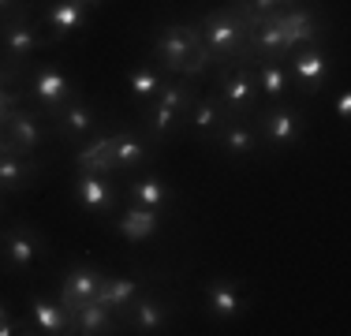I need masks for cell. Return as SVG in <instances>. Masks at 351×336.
Wrapping results in <instances>:
<instances>
[{"instance_id":"cell-1","label":"cell","mask_w":351,"mask_h":336,"mask_svg":"<svg viewBox=\"0 0 351 336\" xmlns=\"http://www.w3.org/2000/svg\"><path fill=\"white\" fill-rule=\"evenodd\" d=\"M154 64L165 75H183V79L198 82L210 71V56L202 49L195 23H161L154 34Z\"/></svg>"},{"instance_id":"cell-2","label":"cell","mask_w":351,"mask_h":336,"mask_svg":"<svg viewBox=\"0 0 351 336\" xmlns=\"http://www.w3.org/2000/svg\"><path fill=\"white\" fill-rule=\"evenodd\" d=\"M195 30L202 38V49L210 56V67H224V64H247V23L232 12V4L202 12L195 19Z\"/></svg>"},{"instance_id":"cell-3","label":"cell","mask_w":351,"mask_h":336,"mask_svg":"<svg viewBox=\"0 0 351 336\" xmlns=\"http://www.w3.org/2000/svg\"><path fill=\"white\" fill-rule=\"evenodd\" d=\"M38 8H41V0H27V4H19L12 15L0 19V60L23 67L34 53L53 49L49 34L41 30V23H38Z\"/></svg>"},{"instance_id":"cell-4","label":"cell","mask_w":351,"mask_h":336,"mask_svg":"<svg viewBox=\"0 0 351 336\" xmlns=\"http://www.w3.org/2000/svg\"><path fill=\"white\" fill-rule=\"evenodd\" d=\"M49 258H53V247L41 228L27 221H12L0 228V269L8 276L38 273L41 265H49Z\"/></svg>"},{"instance_id":"cell-5","label":"cell","mask_w":351,"mask_h":336,"mask_svg":"<svg viewBox=\"0 0 351 336\" xmlns=\"http://www.w3.org/2000/svg\"><path fill=\"white\" fill-rule=\"evenodd\" d=\"M217 105H221L224 120H250L258 112V79L254 64H224L217 67Z\"/></svg>"},{"instance_id":"cell-6","label":"cell","mask_w":351,"mask_h":336,"mask_svg":"<svg viewBox=\"0 0 351 336\" xmlns=\"http://www.w3.org/2000/svg\"><path fill=\"white\" fill-rule=\"evenodd\" d=\"M75 94H79V79H75L71 71H64V67H38V71H30L27 79H23V97H27V105L41 108L45 116H53L56 108H64Z\"/></svg>"},{"instance_id":"cell-7","label":"cell","mask_w":351,"mask_h":336,"mask_svg":"<svg viewBox=\"0 0 351 336\" xmlns=\"http://www.w3.org/2000/svg\"><path fill=\"white\" fill-rule=\"evenodd\" d=\"M254 123H258V139H262V146L269 149V154L295 146L306 131L303 108L291 105V101H273L265 112H254Z\"/></svg>"},{"instance_id":"cell-8","label":"cell","mask_w":351,"mask_h":336,"mask_svg":"<svg viewBox=\"0 0 351 336\" xmlns=\"http://www.w3.org/2000/svg\"><path fill=\"white\" fill-rule=\"evenodd\" d=\"M172 314H176L172 296H165V291H157V288H146L123 310H116V322L131 333H165L172 325Z\"/></svg>"},{"instance_id":"cell-9","label":"cell","mask_w":351,"mask_h":336,"mask_svg":"<svg viewBox=\"0 0 351 336\" xmlns=\"http://www.w3.org/2000/svg\"><path fill=\"white\" fill-rule=\"evenodd\" d=\"M49 123H53V142L79 146V142H86L90 134L97 131V123H101V105H97V101H86L82 94H75L68 105L49 116Z\"/></svg>"},{"instance_id":"cell-10","label":"cell","mask_w":351,"mask_h":336,"mask_svg":"<svg viewBox=\"0 0 351 336\" xmlns=\"http://www.w3.org/2000/svg\"><path fill=\"white\" fill-rule=\"evenodd\" d=\"M0 134H4L19 154H38L45 142H53V123H49V116L41 112V108L23 101L19 108H12V116L4 120Z\"/></svg>"},{"instance_id":"cell-11","label":"cell","mask_w":351,"mask_h":336,"mask_svg":"<svg viewBox=\"0 0 351 336\" xmlns=\"http://www.w3.org/2000/svg\"><path fill=\"white\" fill-rule=\"evenodd\" d=\"M105 276H108V269H101L97 262H86V258H75V262L64 269V276L56 280V299L68 310V317L82 307V302H90L97 296Z\"/></svg>"},{"instance_id":"cell-12","label":"cell","mask_w":351,"mask_h":336,"mask_svg":"<svg viewBox=\"0 0 351 336\" xmlns=\"http://www.w3.org/2000/svg\"><path fill=\"white\" fill-rule=\"evenodd\" d=\"M157 157V146L142 128H116L108 131V168L112 172H135Z\"/></svg>"},{"instance_id":"cell-13","label":"cell","mask_w":351,"mask_h":336,"mask_svg":"<svg viewBox=\"0 0 351 336\" xmlns=\"http://www.w3.org/2000/svg\"><path fill=\"white\" fill-rule=\"evenodd\" d=\"M202 299H206V314L221 325L236 322V317H243L250 310V296H247L243 280H236V276H213V280H206Z\"/></svg>"},{"instance_id":"cell-14","label":"cell","mask_w":351,"mask_h":336,"mask_svg":"<svg viewBox=\"0 0 351 336\" xmlns=\"http://www.w3.org/2000/svg\"><path fill=\"white\" fill-rule=\"evenodd\" d=\"M284 60H288V75L295 79V86L303 90L306 97H314L332 71V60L322 45H299V49H291Z\"/></svg>"},{"instance_id":"cell-15","label":"cell","mask_w":351,"mask_h":336,"mask_svg":"<svg viewBox=\"0 0 351 336\" xmlns=\"http://www.w3.org/2000/svg\"><path fill=\"white\" fill-rule=\"evenodd\" d=\"M161 280H169V273H165V269H142V273H131V276L108 273L94 299L105 302L108 310H123L135 296H142L146 288H154V284H161Z\"/></svg>"},{"instance_id":"cell-16","label":"cell","mask_w":351,"mask_h":336,"mask_svg":"<svg viewBox=\"0 0 351 336\" xmlns=\"http://www.w3.org/2000/svg\"><path fill=\"white\" fill-rule=\"evenodd\" d=\"M71 195L79 202L82 213L97 217V221H108L116 202H120V191H116L112 183H108V176H101V172H79L71 183Z\"/></svg>"},{"instance_id":"cell-17","label":"cell","mask_w":351,"mask_h":336,"mask_svg":"<svg viewBox=\"0 0 351 336\" xmlns=\"http://www.w3.org/2000/svg\"><path fill=\"white\" fill-rule=\"evenodd\" d=\"M86 19H90V12L82 4H75V0H41V8H38V23L49 34L53 45L75 38V34L86 27Z\"/></svg>"},{"instance_id":"cell-18","label":"cell","mask_w":351,"mask_h":336,"mask_svg":"<svg viewBox=\"0 0 351 336\" xmlns=\"http://www.w3.org/2000/svg\"><path fill=\"white\" fill-rule=\"evenodd\" d=\"M45 168L49 161L38 154H0V191L4 195H23V191L38 187Z\"/></svg>"},{"instance_id":"cell-19","label":"cell","mask_w":351,"mask_h":336,"mask_svg":"<svg viewBox=\"0 0 351 336\" xmlns=\"http://www.w3.org/2000/svg\"><path fill=\"white\" fill-rule=\"evenodd\" d=\"M27 325H30V333H41V336L71 333L68 310L60 307L56 296H45V291H27Z\"/></svg>"},{"instance_id":"cell-20","label":"cell","mask_w":351,"mask_h":336,"mask_svg":"<svg viewBox=\"0 0 351 336\" xmlns=\"http://www.w3.org/2000/svg\"><path fill=\"white\" fill-rule=\"evenodd\" d=\"M277 23H280V34H284V53H291V49H299V45H322L325 27L317 23V15L306 4L277 12Z\"/></svg>"},{"instance_id":"cell-21","label":"cell","mask_w":351,"mask_h":336,"mask_svg":"<svg viewBox=\"0 0 351 336\" xmlns=\"http://www.w3.org/2000/svg\"><path fill=\"white\" fill-rule=\"evenodd\" d=\"M161 217H165L161 209H146V206L128 202L120 213L108 217V224H112V232H120L128 243H149V239H157V232H161Z\"/></svg>"},{"instance_id":"cell-22","label":"cell","mask_w":351,"mask_h":336,"mask_svg":"<svg viewBox=\"0 0 351 336\" xmlns=\"http://www.w3.org/2000/svg\"><path fill=\"white\" fill-rule=\"evenodd\" d=\"M213 139H217V149H221L224 157H232V161H247V157H254L258 149H262L254 116H250V120H224Z\"/></svg>"},{"instance_id":"cell-23","label":"cell","mask_w":351,"mask_h":336,"mask_svg":"<svg viewBox=\"0 0 351 336\" xmlns=\"http://www.w3.org/2000/svg\"><path fill=\"white\" fill-rule=\"evenodd\" d=\"M221 123H224V112H221V105H217V97L213 94H198L195 105L183 112V128L180 131H187L195 142H210Z\"/></svg>"},{"instance_id":"cell-24","label":"cell","mask_w":351,"mask_h":336,"mask_svg":"<svg viewBox=\"0 0 351 336\" xmlns=\"http://www.w3.org/2000/svg\"><path fill=\"white\" fill-rule=\"evenodd\" d=\"M138 128L149 134V142H154V146H161V142L183 134L180 131L183 128V116L176 112V108L161 105V101H149V105H142V112H138Z\"/></svg>"},{"instance_id":"cell-25","label":"cell","mask_w":351,"mask_h":336,"mask_svg":"<svg viewBox=\"0 0 351 336\" xmlns=\"http://www.w3.org/2000/svg\"><path fill=\"white\" fill-rule=\"evenodd\" d=\"M123 195H128V202H135V206H146V209H169L172 202V187L161 180L157 172H138L128 180V187H123Z\"/></svg>"},{"instance_id":"cell-26","label":"cell","mask_w":351,"mask_h":336,"mask_svg":"<svg viewBox=\"0 0 351 336\" xmlns=\"http://www.w3.org/2000/svg\"><path fill=\"white\" fill-rule=\"evenodd\" d=\"M116 329H120V322H116V310H108L105 302H97V299L82 302V307L71 314V333L105 336V333H116Z\"/></svg>"},{"instance_id":"cell-27","label":"cell","mask_w":351,"mask_h":336,"mask_svg":"<svg viewBox=\"0 0 351 336\" xmlns=\"http://www.w3.org/2000/svg\"><path fill=\"white\" fill-rule=\"evenodd\" d=\"M75 165H79V172L112 176V168H108V131L97 128L86 142H79V146H75Z\"/></svg>"},{"instance_id":"cell-28","label":"cell","mask_w":351,"mask_h":336,"mask_svg":"<svg viewBox=\"0 0 351 336\" xmlns=\"http://www.w3.org/2000/svg\"><path fill=\"white\" fill-rule=\"evenodd\" d=\"M254 79H258V94L269 101L288 97V67L280 60H258L254 64Z\"/></svg>"},{"instance_id":"cell-29","label":"cell","mask_w":351,"mask_h":336,"mask_svg":"<svg viewBox=\"0 0 351 336\" xmlns=\"http://www.w3.org/2000/svg\"><path fill=\"white\" fill-rule=\"evenodd\" d=\"M161 79H165V71H161L157 64H142V67H135V71L128 75L131 97H135L138 105H149V101L157 97V90H161Z\"/></svg>"},{"instance_id":"cell-30","label":"cell","mask_w":351,"mask_h":336,"mask_svg":"<svg viewBox=\"0 0 351 336\" xmlns=\"http://www.w3.org/2000/svg\"><path fill=\"white\" fill-rule=\"evenodd\" d=\"M23 79H27V71H23L19 64L0 60V94H4V90H23Z\"/></svg>"},{"instance_id":"cell-31","label":"cell","mask_w":351,"mask_h":336,"mask_svg":"<svg viewBox=\"0 0 351 336\" xmlns=\"http://www.w3.org/2000/svg\"><path fill=\"white\" fill-rule=\"evenodd\" d=\"M337 120L340 123L351 120V90H340V97H337Z\"/></svg>"},{"instance_id":"cell-32","label":"cell","mask_w":351,"mask_h":336,"mask_svg":"<svg viewBox=\"0 0 351 336\" xmlns=\"http://www.w3.org/2000/svg\"><path fill=\"white\" fill-rule=\"evenodd\" d=\"M19 4H27V0H0V19H4V15H12Z\"/></svg>"},{"instance_id":"cell-33","label":"cell","mask_w":351,"mask_h":336,"mask_svg":"<svg viewBox=\"0 0 351 336\" xmlns=\"http://www.w3.org/2000/svg\"><path fill=\"white\" fill-rule=\"evenodd\" d=\"M75 4H82V8H86V12H97V8L105 4V0H75Z\"/></svg>"},{"instance_id":"cell-34","label":"cell","mask_w":351,"mask_h":336,"mask_svg":"<svg viewBox=\"0 0 351 336\" xmlns=\"http://www.w3.org/2000/svg\"><path fill=\"white\" fill-rule=\"evenodd\" d=\"M0 217H4V191H0Z\"/></svg>"}]
</instances>
